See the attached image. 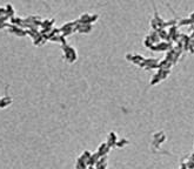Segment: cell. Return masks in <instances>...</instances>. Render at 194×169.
<instances>
[{"label":"cell","mask_w":194,"mask_h":169,"mask_svg":"<svg viewBox=\"0 0 194 169\" xmlns=\"http://www.w3.org/2000/svg\"><path fill=\"white\" fill-rule=\"evenodd\" d=\"M61 49H62V53H64V59L66 60L67 62H74L77 60L78 58V54H77V51H75V48L74 47L70 46V45H61Z\"/></svg>","instance_id":"1"},{"label":"cell","mask_w":194,"mask_h":169,"mask_svg":"<svg viewBox=\"0 0 194 169\" xmlns=\"http://www.w3.org/2000/svg\"><path fill=\"white\" fill-rule=\"evenodd\" d=\"M126 59L140 67H143V62L146 60L145 56L141 55V54H138V53H129V54H126Z\"/></svg>","instance_id":"2"},{"label":"cell","mask_w":194,"mask_h":169,"mask_svg":"<svg viewBox=\"0 0 194 169\" xmlns=\"http://www.w3.org/2000/svg\"><path fill=\"white\" fill-rule=\"evenodd\" d=\"M98 18L99 16L98 14H90V13H84L80 16V18L78 19L79 21V24H90V25H92L94 21L98 20Z\"/></svg>","instance_id":"3"},{"label":"cell","mask_w":194,"mask_h":169,"mask_svg":"<svg viewBox=\"0 0 194 169\" xmlns=\"http://www.w3.org/2000/svg\"><path fill=\"white\" fill-rule=\"evenodd\" d=\"M8 31H10L11 33H14V34L18 35V36H25L26 34H27L25 30H22L21 27L16 26V25H10L8 26Z\"/></svg>","instance_id":"4"},{"label":"cell","mask_w":194,"mask_h":169,"mask_svg":"<svg viewBox=\"0 0 194 169\" xmlns=\"http://www.w3.org/2000/svg\"><path fill=\"white\" fill-rule=\"evenodd\" d=\"M92 27L93 26L90 24H78L75 26V31L80 32V33H88V32H91Z\"/></svg>","instance_id":"5"},{"label":"cell","mask_w":194,"mask_h":169,"mask_svg":"<svg viewBox=\"0 0 194 169\" xmlns=\"http://www.w3.org/2000/svg\"><path fill=\"white\" fill-rule=\"evenodd\" d=\"M117 142H118V138L115 133L114 132H111L109 135H108V138H107V142L106 143L109 146V148H112V147H115L117 146Z\"/></svg>","instance_id":"6"},{"label":"cell","mask_w":194,"mask_h":169,"mask_svg":"<svg viewBox=\"0 0 194 169\" xmlns=\"http://www.w3.org/2000/svg\"><path fill=\"white\" fill-rule=\"evenodd\" d=\"M108 150H109V146H108L106 142H102L99 147H98V152L97 153L100 155V156H105L106 154L108 153Z\"/></svg>","instance_id":"7"},{"label":"cell","mask_w":194,"mask_h":169,"mask_svg":"<svg viewBox=\"0 0 194 169\" xmlns=\"http://www.w3.org/2000/svg\"><path fill=\"white\" fill-rule=\"evenodd\" d=\"M10 103H12V97L6 93L5 96L1 97V101H0V108H5L6 106H8Z\"/></svg>","instance_id":"8"},{"label":"cell","mask_w":194,"mask_h":169,"mask_svg":"<svg viewBox=\"0 0 194 169\" xmlns=\"http://www.w3.org/2000/svg\"><path fill=\"white\" fill-rule=\"evenodd\" d=\"M54 21H56L54 19H44L41 21V27L42 28H50L54 24Z\"/></svg>","instance_id":"9"},{"label":"cell","mask_w":194,"mask_h":169,"mask_svg":"<svg viewBox=\"0 0 194 169\" xmlns=\"http://www.w3.org/2000/svg\"><path fill=\"white\" fill-rule=\"evenodd\" d=\"M87 163H86V161L85 160H82V159H79L77 160V163H75V168L77 169H87Z\"/></svg>","instance_id":"10"},{"label":"cell","mask_w":194,"mask_h":169,"mask_svg":"<svg viewBox=\"0 0 194 169\" xmlns=\"http://www.w3.org/2000/svg\"><path fill=\"white\" fill-rule=\"evenodd\" d=\"M194 24V20L191 18H184V19H179V25H192Z\"/></svg>","instance_id":"11"},{"label":"cell","mask_w":194,"mask_h":169,"mask_svg":"<svg viewBox=\"0 0 194 169\" xmlns=\"http://www.w3.org/2000/svg\"><path fill=\"white\" fill-rule=\"evenodd\" d=\"M91 155H92V154H91V152H88V150H85V152H84V153H82L81 155H80V159L85 160V161L87 162V160L91 157Z\"/></svg>","instance_id":"12"},{"label":"cell","mask_w":194,"mask_h":169,"mask_svg":"<svg viewBox=\"0 0 194 169\" xmlns=\"http://www.w3.org/2000/svg\"><path fill=\"white\" fill-rule=\"evenodd\" d=\"M127 143H128V141L126 138H120V140H118L115 147H124V146H126Z\"/></svg>","instance_id":"13"},{"label":"cell","mask_w":194,"mask_h":169,"mask_svg":"<svg viewBox=\"0 0 194 169\" xmlns=\"http://www.w3.org/2000/svg\"><path fill=\"white\" fill-rule=\"evenodd\" d=\"M0 101H1V96H0Z\"/></svg>","instance_id":"14"}]
</instances>
